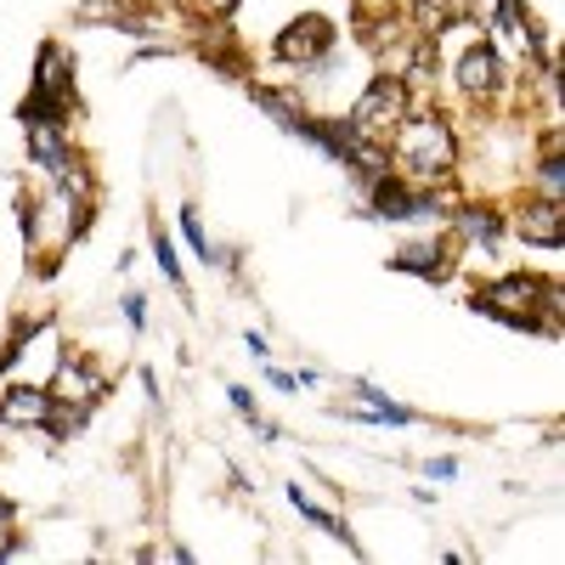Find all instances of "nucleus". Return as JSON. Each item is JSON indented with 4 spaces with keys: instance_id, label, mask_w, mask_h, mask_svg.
Wrapping results in <instances>:
<instances>
[{
    "instance_id": "obj_1",
    "label": "nucleus",
    "mask_w": 565,
    "mask_h": 565,
    "mask_svg": "<svg viewBox=\"0 0 565 565\" xmlns=\"http://www.w3.org/2000/svg\"><path fill=\"white\" fill-rule=\"evenodd\" d=\"M385 153H391V164H402L396 175L441 186L458 170V130L447 114H407L396 125V136L385 141Z\"/></svg>"
},
{
    "instance_id": "obj_2",
    "label": "nucleus",
    "mask_w": 565,
    "mask_h": 565,
    "mask_svg": "<svg viewBox=\"0 0 565 565\" xmlns=\"http://www.w3.org/2000/svg\"><path fill=\"white\" fill-rule=\"evenodd\" d=\"M413 114V97H407V79L402 74H373L367 79V90H362V97L351 103V136H362V141H380V148H385V141L396 136V125Z\"/></svg>"
},
{
    "instance_id": "obj_3",
    "label": "nucleus",
    "mask_w": 565,
    "mask_h": 565,
    "mask_svg": "<svg viewBox=\"0 0 565 565\" xmlns=\"http://www.w3.org/2000/svg\"><path fill=\"white\" fill-rule=\"evenodd\" d=\"M537 295H543V277L509 271V277H498V282H487V289L469 295V306H476L481 317H498V322H509V328H526V334H537V328H543Z\"/></svg>"
},
{
    "instance_id": "obj_4",
    "label": "nucleus",
    "mask_w": 565,
    "mask_h": 565,
    "mask_svg": "<svg viewBox=\"0 0 565 565\" xmlns=\"http://www.w3.org/2000/svg\"><path fill=\"white\" fill-rule=\"evenodd\" d=\"M334 40H340L334 23L317 18V12H306V18H295L289 29L277 34L271 52H277V63H289V68H311V63H322L328 52H334Z\"/></svg>"
},
{
    "instance_id": "obj_5",
    "label": "nucleus",
    "mask_w": 565,
    "mask_h": 565,
    "mask_svg": "<svg viewBox=\"0 0 565 565\" xmlns=\"http://www.w3.org/2000/svg\"><path fill=\"white\" fill-rule=\"evenodd\" d=\"M452 79H458V90H463L469 103H498L503 90H509V68H503V57L492 52L487 40H481V45H469V52L458 57Z\"/></svg>"
},
{
    "instance_id": "obj_6",
    "label": "nucleus",
    "mask_w": 565,
    "mask_h": 565,
    "mask_svg": "<svg viewBox=\"0 0 565 565\" xmlns=\"http://www.w3.org/2000/svg\"><path fill=\"white\" fill-rule=\"evenodd\" d=\"M45 391H52L57 402H68V407H97L103 396H108V380H103V373L97 367H90V362H79V356H63L57 362V373H52V385H45Z\"/></svg>"
},
{
    "instance_id": "obj_7",
    "label": "nucleus",
    "mask_w": 565,
    "mask_h": 565,
    "mask_svg": "<svg viewBox=\"0 0 565 565\" xmlns=\"http://www.w3.org/2000/svg\"><path fill=\"white\" fill-rule=\"evenodd\" d=\"M503 226H514V232H521V244H532V249H559L565 244V210L554 199L521 204V215H503Z\"/></svg>"
},
{
    "instance_id": "obj_8",
    "label": "nucleus",
    "mask_w": 565,
    "mask_h": 565,
    "mask_svg": "<svg viewBox=\"0 0 565 565\" xmlns=\"http://www.w3.org/2000/svg\"><path fill=\"white\" fill-rule=\"evenodd\" d=\"M57 396L45 385H12L0 391V424H12V430H45V418H52Z\"/></svg>"
},
{
    "instance_id": "obj_9",
    "label": "nucleus",
    "mask_w": 565,
    "mask_h": 565,
    "mask_svg": "<svg viewBox=\"0 0 565 565\" xmlns=\"http://www.w3.org/2000/svg\"><path fill=\"white\" fill-rule=\"evenodd\" d=\"M447 221H452V238L469 244V249H492L503 238L498 204H458V210H447Z\"/></svg>"
},
{
    "instance_id": "obj_10",
    "label": "nucleus",
    "mask_w": 565,
    "mask_h": 565,
    "mask_svg": "<svg viewBox=\"0 0 565 565\" xmlns=\"http://www.w3.org/2000/svg\"><path fill=\"white\" fill-rule=\"evenodd\" d=\"M396 271H413V277H430V282H447L452 277V244L441 238H424V244H402L391 255Z\"/></svg>"
},
{
    "instance_id": "obj_11",
    "label": "nucleus",
    "mask_w": 565,
    "mask_h": 565,
    "mask_svg": "<svg viewBox=\"0 0 565 565\" xmlns=\"http://www.w3.org/2000/svg\"><path fill=\"white\" fill-rule=\"evenodd\" d=\"M289 503H295V509L306 514V521H311L317 532H328V537H334V543H351V548H356V537L345 532V521H340V514H328V509H317V503H311V498H306L300 487H289Z\"/></svg>"
},
{
    "instance_id": "obj_12",
    "label": "nucleus",
    "mask_w": 565,
    "mask_h": 565,
    "mask_svg": "<svg viewBox=\"0 0 565 565\" xmlns=\"http://www.w3.org/2000/svg\"><path fill=\"white\" fill-rule=\"evenodd\" d=\"M532 193H537V199H554V204L565 199V159H559V148H554L543 164H532Z\"/></svg>"
},
{
    "instance_id": "obj_13",
    "label": "nucleus",
    "mask_w": 565,
    "mask_h": 565,
    "mask_svg": "<svg viewBox=\"0 0 565 565\" xmlns=\"http://www.w3.org/2000/svg\"><path fill=\"white\" fill-rule=\"evenodd\" d=\"M181 232H186V244H193V249H199V255H204L210 266H226V260H221V249H215V244L204 238V221H199L193 210H181Z\"/></svg>"
},
{
    "instance_id": "obj_14",
    "label": "nucleus",
    "mask_w": 565,
    "mask_h": 565,
    "mask_svg": "<svg viewBox=\"0 0 565 565\" xmlns=\"http://www.w3.org/2000/svg\"><path fill=\"white\" fill-rule=\"evenodd\" d=\"M153 255H159V271L181 289V260H175V244H170V232H164V226H153Z\"/></svg>"
},
{
    "instance_id": "obj_15",
    "label": "nucleus",
    "mask_w": 565,
    "mask_h": 565,
    "mask_svg": "<svg viewBox=\"0 0 565 565\" xmlns=\"http://www.w3.org/2000/svg\"><path fill=\"white\" fill-rule=\"evenodd\" d=\"M23 543H18V509L7 503V498H0V559H7V554H18Z\"/></svg>"
},
{
    "instance_id": "obj_16",
    "label": "nucleus",
    "mask_w": 565,
    "mask_h": 565,
    "mask_svg": "<svg viewBox=\"0 0 565 565\" xmlns=\"http://www.w3.org/2000/svg\"><path fill=\"white\" fill-rule=\"evenodd\" d=\"M193 12L221 23V18H232V12H238V0H193Z\"/></svg>"
},
{
    "instance_id": "obj_17",
    "label": "nucleus",
    "mask_w": 565,
    "mask_h": 565,
    "mask_svg": "<svg viewBox=\"0 0 565 565\" xmlns=\"http://www.w3.org/2000/svg\"><path fill=\"white\" fill-rule=\"evenodd\" d=\"M424 476H436V481H452V476H458V463H452V458H430V463H424Z\"/></svg>"
},
{
    "instance_id": "obj_18",
    "label": "nucleus",
    "mask_w": 565,
    "mask_h": 565,
    "mask_svg": "<svg viewBox=\"0 0 565 565\" xmlns=\"http://www.w3.org/2000/svg\"><path fill=\"white\" fill-rule=\"evenodd\" d=\"M125 317H130V328H141V322H148V300L130 295V300H125Z\"/></svg>"
},
{
    "instance_id": "obj_19",
    "label": "nucleus",
    "mask_w": 565,
    "mask_h": 565,
    "mask_svg": "<svg viewBox=\"0 0 565 565\" xmlns=\"http://www.w3.org/2000/svg\"><path fill=\"white\" fill-rule=\"evenodd\" d=\"M226 396H232V407H238V413H244V418H249V413H255V396H249V391H244V385H232V391H226Z\"/></svg>"
}]
</instances>
